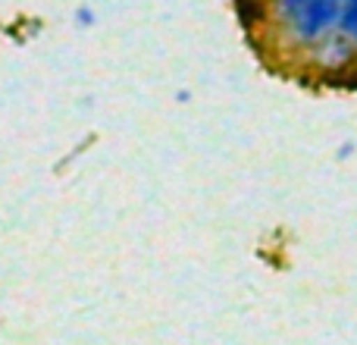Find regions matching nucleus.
I'll return each instance as SVG.
<instances>
[{
    "instance_id": "f257e3e1",
    "label": "nucleus",
    "mask_w": 357,
    "mask_h": 345,
    "mask_svg": "<svg viewBox=\"0 0 357 345\" xmlns=\"http://www.w3.org/2000/svg\"><path fill=\"white\" fill-rule=\"evenodd\" d=\"M339 16H342V0H314L310 6H304V13L295 22L279 31H282V41H289L291 47L307 54L323 38L339 31Z\"/></svg>"
},
{
    "instance_id": "f03ea898",
    "label": "nucleus",
    "mask_w": 357,
    "mask_h": 345,
    "mask_svg": "<svg viewBox=\"0 0 357 345\" xmlns=\"http://www.w3.org/2000/svg\"><path fill=\"white\" fill-rule=\"evenodd\" d=\"M304 60H307L310 66L323 69V73H342V69L357 66V50L342 31H333V35L323 38L317 47H310L307 54H304Z\"/></svg>"
},
{
    "instance_id": "7ed1b4c3",
    "label": "nucleus",
    "mask_w": 357,
    "mask_h": 345,
    "mask_svg": "<svg viewBox=\"0 0 357 345\" xmlns=\"http://www.w3.org/2000/svg\"><path fill=\"white\" fill-rule=\"evenodd\" d=\"M310 3H314V0H270V19L279 29H285V25L295 22L304 13V6H310Z\"/></svg>"
},
{
    "instance_id": "20e7f679",
    "label": "nucleus",
    "mask_w": 357,
    "mask_h": 345,
    "mask_svg": "<svg viewBox=\"0 0 357 345\" xmlns=\"http://www.w3.org/2000/svg\"><path fill=\"white\" fill-rule=\"evenodd\" d=\"M339 31L354 44V50H357V0H342Z\"/></svg>"
}]
</instances>
